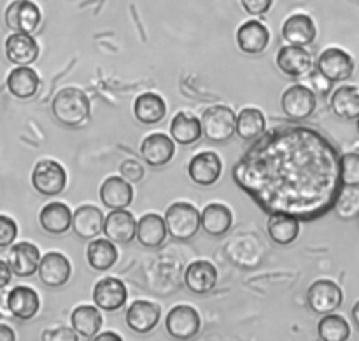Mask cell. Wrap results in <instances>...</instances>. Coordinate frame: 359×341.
Listing matches in <instances>:
<instances>
[{
  "label": "cell",
  "instance_id": "1",
  "mask_svg": "<svg viewBox=\"0 0 359 341\" xmlns=\"http://www.w3.org/2000/svg\"><path fill=\"white\" fill-rule=\"evenodd\" d=\"M51 111L56 121L69 128H77L88 121L91 102L79 88H63L51 102Z\"/></svg>",
  "mask_w": 359,
  "mask_h": 341
},
{
  "label": "cell",
  "instance_id": "2",
  "mask_svg": "<svg viewBox=\"0 0 359 341\" xmlns=\"http://www.w3.org/2000/svg\"><path fill=\"white\" fill-rule=\"evenodd\" d=\"M200 125H202V135L207 140L223 144L233 139L235 128H237V116L228 105H212L203 111Z\"/></svg>",
  "mask_w": 359,
  "mask_h": 341
},
{
  "label": "cell",
  "instance_id": "3",
  "mask_svg": "<svg viewBox=\"0 0 359 341\" xmlns=\"http://www.w3.org/2000/svg\"><path fill=\"white\" fill-rule=\"evenodd\" d=\"M167 231L175 240H191L200 230V212L188 202H175L165 212Z\"/></svg>",
  "mask_w": 359,
  "mask_h": 341
},
{
  "label": "cell",
  "instance_id": "4",
  "mask_svg": "<svg viewBox=\"0 0 359 341\" xmlns=\"http://www.w3.org/2000/svg\"><path fill=\"white\" fill-rule=\"evenodd\" d=\"M32 186L42 196H58L65 191L67 172L58 161L42 160L32 172Z\"/></svg>",
  "mask_w": 359,
  "mask_h": 341
},
{
  "label": "cell",
  "instance_id": "5",
  "mask_svg": "<svg viewBox=\"0 0 359 341\" xmlns=\"http://www.w3.org/2000/svg\"><path fill=\"white\" fill-rule=\"evenodd\" d=\"M280 107L291 121H305L316 112L318 97L305 84H293L283 93Z\"/></svg>",
  "mask_w": 359,
  "mask_h": 341
},
{
  "label": "cell",
  "instance_id": "6",
  "mask_svg": "<svg viewBox=\"0 0 359 341\" xmlns=\"http://www.w3.org/2000/svg\"><path fill=\"white\" fill-rule=\"evenodd\" d=\"M202 328V319L198 312L189 305H177L165 317V329L174 340L195 338Z\"/></svg>",
  "mask_w": 359,
  "mask_h": 341
},
{
  "label": "cell",
  "instance_id": "7",
  "mask_svg": "<svg viewBox=\"0 0 359 341\" xmlns=\"http://www.w3.org/2000/svg\"><path fill=\"white\" fill-rule=\"evenodd\" d=\"M344 303V293L333 280H316L307 291V305L314 314L326 315L339 310Z\"/></svg>",
  "mask_w": 359,
  "mask_h": 341
},
{
  "label": "cell",
  "instance_id": "8",
  "mask_svg": "<svg viewBox=\"0 0 359 341\" xmlns=\"http://www.w3.org/2000/svg\"><path fill=\"white\" fill-rule=\"evenodd\" d=\"M42 21L41 9L32 0H14L6 9V25L13 32L34 34Z\"/></svg>",
  "mask_w": 359,
  "mask_h": 341
},
{
  "label": "cell",
  "instance_id": "9",
  "mask_svg": "<svg viewBox=\"0 0 359 341\" xmlns=\"http://www.w3.org/2000/svg\"><path fill=\"white\" fill-rule=\"evenodd\" d=\"M316 69L332 83H342L354 74V60L340 48H328L319 55Z\"/></svg>",
  "mask_w": 359,
  "mask_h": 341
},
{
  "label": "cell",
  "instance_id": "10",
  "mask_svg": "<svg viewBox=\"0 0 359 341\" xmlns=\"http://www.w3.org/2000/svg\"><path fill=\"white\" fill-rule=\"evenodd\" d=\"M223 174V161L214 151H203L195 154L188 165V175L196 186L209 188L219 181Z\"/></svg>",
  "mask_w": 359,
  "mask_h": 341
},
{
  "label": "cell",
  "instance_id": "11",
  "mask_svg": "<svg viewBox=\"0 0 359 341\" xmlns=\"http://www.w3.org/2000/svg\"><path fill=\"white\" fill-rule=\"evenodd\" d=\"M128 300V291L123 280L116 277H105L95 284L93 301L95 307L104 312H118L121 310Z\"/></svg>",
  "mask_w": 359,
  "mask_h": 341
},
{
  "label": "cell",
  "instance_id": "12",
  "mask_svg": "<svg viewBox=\"0 0 359 341\" xmlns=\"http://www.w3.org/2000/svg\"><path fill=\"white\" fill-rule=\"evenodd\" d=\"M277 67L280 72L287 77H302L307 76L314 67L311 53L305 49V46L286 44L277 53Z\"/></svg>",
  "mask_w": 359,
  "mask_h": 341
},
{
  "label": "cell",
  "instance_id": "13",
  "mask_svg": "<svg viewBox=\"0 0 359 341\" xmlns=\"http://www.w3.org/2000/svg\"><path fill=\"white\" fill-rule=\"evenodd\" d=\"M105 237L114 244H130L135 240L137 221L132 212L126 209L111 210L104 217V228H102Z\"/></svg>",
  "mask_w": 359,
  "mask_h": 341
},
{
  "label": "cell",
  "instance_id": "14",
  "mask_svg": "<svg viewBox=\"0 0 359 341\" xmlns=\"http://www.w3.org/2000/svg\"><path fill=\"white\" fill-rule=\"evenodd\" d=\"M37 272L39 279L44 286L51 287V289H58V287H63L69 282L72 266H70L69 259L60 254V252H48L41 258Z\"/></svg>",
  "mask_w": 359,
  "mask_h": 341
},
{
  "label": "cell",
  "instance_id": "15",
  "mask_svg": "<svg viewBox=\"0 0 359 341\" xmlns=\"http://www.w3.org/2000/svg\"><path fill=\"white\" fill-rule=\"evenodd\" d=\"M41 251L30 242H20V244L11 245V251L7 254V265H9L13 275L27 279L37 273L39 263H41Z\"/></svg>",
  "mask_w": 359,
  "mask_h": 341
},
{
  "label": "cell",
  "instance_id": "16",
  "mask_svg": "<svg viewBox=\"0 0 359 341\" xmlns=\"http://www.w3.org/2000/svg\"><path fill=\"white\" fill-rule=\"evenodd\" d=\"M161 319V308L151 301H133L125 315V322L137 335H147L158 326Z\"/></svg>",
  "mask_w": 359,
  "mask_h": 341
},
{
  "label": "cell",
  "instance_id": "17",
  "mask_svg": "<svg viewBox=\"0 0 359 341\" xmlns=\"http://www.w3.org/2000/svg\"><path fill=\"white\" fill-rule=\"evenodd\" d=\"M175 154V142L165 133H151L140 144V156L149 167H165Z\"/></svg>",
  "mask_w": 359,
  "mask_h": 341
},
{
  "label": "cell",
  "instance_id": "18",
  "mask_svg": "<svg viewBox=\"0 0 359 341\" xmlns=\"http://www.w3.org/2000/svg\"><path fill=\"white\" fill-rule=\"evenodd\" d=\"M6 56L14 65H32L39 58V42L32 37V34L14 32L6 39Z\"/></svg>",
  "mask_w": 359,
  "mask_h": 341
},
{
  "label": "cell",
  "instance_id": "19",
  "mask_svg": "<svg viewBox=\"0 0 359 341\" xmlns=\"http://www.w3.org/2000/svg\"><path fill=\"white\" fill-rule=\"evenodd\" d=\"M7 308L11 312V317L18 321H32L39 314L41 298L32 287L18 286L7 293Z\"/></svg>",
  "mask_w": 359,
  "mask_h": 341
},
{
  "label": "cell",
  "instance_id": "20",
  "mask_svg": "<svg viewBox=\"0 0 359 341\" xmlns=\"http://www.w3.org/2000/svg\"><path fill=\"white\" fill-rule=\"evenodd\" d=\"M270 32L262 21L249 20L237 30V46L245 55H259L269 48Z\"/></svg>",
  "mask_w": 359,
  "mask_h": 341
},
{
  "label": "cell",
  "instance_id": "21",
  "mask_svg": "<svg viewBox=\"0 0 359 341\" xmlns=\"http://www.w3.org/2000/svg\"><path fill=\"white\" fill-rule=\"evenodd\" d=\"M6 86L18 100H30L37 95L41 79H39V74L28 65H16V69L11 70L7 76Z\"/></svg>",
  "mask_w": 359,
  "mask_h": 341
},
{
  "label": "cell",
  "instance_id": "22",
  "mask_svg": "<svg viewBox=\"0 0 359 341\" xmlns=\"http://www.w3.org/2000/svg\"><path fill=\"white\" fill-rule=\"evenodd\" d=\"M233 226V214L223 203H209L200 212V228L214 238L224 237Z\"/></svg>",
  "mask_w": 359,
  "mask_h": 341
},
{
  "label": "cell",
  "instance_id": "23",
  "mask_svg": "<svg viewBox=\"0 0 359 341\" xmlns=\"http://www.w3.org/2000/svg\"><path fill=\"white\" fill-rule=\"evenodd\" d=\"M72 231L81 240H93L102 233L104 214L93 205H81L72 214Z\"/></svg>",
  "mask_w": 359,
  "mask_h": 341
},
{
  "label": "cell",
  "instance_id": "24",
  "mask_svg": "<svg viewBox=\"0 0 359 341\" xmlns=\"http://www.w3.org/2000/svg\"><path fill=\"white\" fill-rule=\"evenodd\" d=\"M316 35H318V28L309 14H293L283 25V39L287 44L309 46L316 41Z\"/></svg>",
  "mask_w": 359,
  "mask_h": 341
},
{
  "label": "cell",
  "instance_id": "25",
  "mask_svg": "<svg viewBox=\"0 0 359 341\" xmlns=\"http://www.w3.org/2000/svg\"><path fill=\"white\" fill-rule=\"evenodd\" d=\"M168 237L165 217L158 214H146L137 221L135 238L142 247L158 249L165 244Z\"/></svg>",
  "mask_w": 359,
  "mask_h": 341
},
{
  "label": "cell",
  "instance_id": "26",
  "mask_svg": "<svg viewBox=\"0 0 359 341\" xmlns=\"http://www.w3.org/2000/svg\"><path fill=\"white\" fill-rule=\"evenodd\" d=\"M39 224L46 233L60 237V235H65L72 226V212L62 202L48 203L39 214Z\"/></svg>",
  "mask_w": 359,
  "mask_h": 341
},
{
  "label": "cell",
  "instance_id": "27",
  "mask_svg": "<svg viewBox=\"0 0 359 341\" xmlns=\"http://www.w3.org/2000/svg\"><path fill=\"white\" fill-rule=\"evenodd\" d=\"M100 200L107 209H128L133 202V188L126 179L107 177L100 186Z\"/></svg>",
  "mask_w": 359,
  "mask_h": 341
},
{
  "label": "cell",
  "instance_id": "28",
  "mask_svg": "<svg viewBox=\"0 0 359 341\" xmlns=\"http://www.w3.org/2000/svg\"><path fill=\"white\" fill-rule=\"evenodd\" d=\"M184 284L193 294H207L216 287L217 270L210 261H195L186 268Z\"/></svg>",
  "mask_w": 359,
  "mask_h": 341
},
{
  "label": "cell",
  "instance_id": "29",
  "mask_svg": "<svg viewBox=\"0 0 359 341\" xmlns=\"http://www.w3.org/2000/svg\"><path fill=\"white\" fill-rule=\"evenodd\" d=\"M266 231L273 244L291 245L300 235V221L291 214L273 212L266 221Z\"/></svg>",
  "mask_w": 359,
  "mask_h": 341
},
{
  "label": "cell",
  "instance_id": "30",
  "mask_svg": "<svg viewBox=\"0 0 359 341\" xmlns=\"http://www.w3.org/2000/svg\"><path fill=\"white\" fill-rule=\"evenodd\" d=\"M102 322L104 319H102L100 308L93 307V305H81V307L74 308V312L70 314L72 329L77 336L84 340H93L100 331Z\"/></svg>",
  "mask_w": 359,
  "mask_h": 341
},
{
  "label": "cell",
  "instance_id": "31",
  "mask_svg": "<svg viewBox=\"0 0 359 341\" xmlns=\"http://www.w3.org/2000/svg\"><path fill=\"white\" fill-rule=\"evenodd\" d=\"M133 116L142 125H158L167 116V104L156 93H142L133 102Z\"/></svg>",
  "mask_w": 359,
  "mask_h": 341
},
{
  "label": "cell",
  "instance_id": "32",
  "mask_svg": "<svg viewBox=\"0 0 359 341\" xmlns=\"http://www.w3.org/2000/svg\"><path fill=\"white\" fill-rule=\"evenodd\" d=\"M170 137L179 146H191V144L198 142L202 139L200 119L191 112H177L170 123Z\"/></svg>",
  "mask_w": 359,
  "mask_h": 341
},
{
  "label": "cell",
  "instance_id": "33",
  "mask_svg": "<svg viewBox=\"0 0 359 341\" xmlns=\"http://www.w3.org/2000/svg\"><path fill=\"white\" fill-rule=\"evenodd\" d=\"M119 252L109 238H93L86 249V261L95 272H107L118 263Z\"/></svg>",
  "mask_w": 359,
  "mask_h": 341
},
{
  "label": "cell",
  "instance_id": "34",
  "mask_svg": "<svg viewBox=\"0 0 359 341\" xmlns=\"http://www.w3.org/2000/svg\"><path fill=\"white\" fill-rule=\"evenodd\" d=\"M330 107L333 114L346 121H353L359 116V88L356 86H340L330 97Z\"/></svg>",
  "mask_w": 359,
  "mask_h": 341
},
{
  "label": "cell",
  "instance_id": "35",
  "mask_svg": "<svg viewBox=\"0 0 359 341\" xmlns=\"http://www.w3.org/2000/svg\"><path fill=\"white\" fill-rule=\"evenodd\" d=\"M266 130V118L259 109L245 107L237 114V128L235 133L242 140H256Z\"/></svg>",
  "mask_w": 359,
  "mask_h": 341
},
{
  "label": "cell",
  "instance_id": "36",
  "mask_svg": "<svg viewBox=\"0 0 359 341\" xmlns=\"http://www.w3.org/2000/svg\"><path fill=\"white\" fill-rule=\"evenodd\" d=\"M318 335L323 341H347L351 338V326L342 315L332 312L319 321Z\"/></svg>",
  "mask_w": 359,
  "mask_h": 341
},
{
  "label": "cell",
  "instance_id": "37",
  "mask_svg": "<svg viewBox=\"0 0 359 341\" xmlns=\"http://www.w3.org/2000/svg\"><path fill=\"white\" fill-rule=\"evenodd\" d=\"M333 212L342 221H353L359 216V189L344 186L333 203Z\"/></svg>",
  "mask_w": 359,
  "mask_h": 341
},
{
  "label": "cell",
  "instance_id": "38",
  "mask_svg": "<svg viewBox=\"0 0 359 341\" xmlns=\"http://www.w3.org/2000/svg\"><path fill=\"white\" fill-rule=\"evenodd\" d=\"M340 181L342 186L359 188V153H346L340 156Z\"/></svg>",
  "mask_w": 359,
  "mask_h": 341
},
{
  "label": "cell",
  "instance_id": "39",
  "mask_svg": "<svg viewBox=\"0 0 359 341\" xmlns=\"http://www.w3.org/2000/svg\"><path fill=\"white\" fill-rule=\"evenodd\" d=\"M18 237V224L11 217L0 216V249H7Z\"/></svg>",
  "mask_w": 359,
  "mask_h": 341
},
{
  "label": "cell",
  "instance_id": "40",
  "mask_svg": "<svg viewBox=\"0 0 359 341\" xmlns=\"http://www.w3.org/2000/svg\"><path fill=\"white\" fill-rule=\"evenodd\" d=\"M119 174L123 179L130 182V184H139L144 179V167L135 160H125L119 165Z\"/></svg>",
  "mask_w": 359,
  "mask_h": 341
},
{
  "label": "cell",
  "instance_id": "41",
  "mask_svg": "<svg viewBox=\"0 0 359 341\" xmlns=\"http://www.w3.org/2000/svg\"><path fill=\"white\" fill-rule=\"evenodd\" d=\"M307 76H309V83H311V86L309 88L314 91L316 97H318V95L319 97H325V95L330 93V90H332V81L326 79L318 69H312Z\"/></svg>",
  "mask_w": 359,
  "mask_h": 341
},
{
  "label": "cell",
  "instance_id": "42",
  "mask_svg": "<svg viewBox=\"0 0 359 341\" xmlns=\"http://www.w3.org/2000/svg\"><path fill=\"white\" fill-rule=\"evenodd\" d=\"M242 7L251 16H265L272 7L273 0H241Z\"/></svg>",
  "mask_w": 359,
  "mask_h": 341
},
{
  "label": "cell",
  "instance_id": "43",
  "mask_svg": "<svg viewBox=\"0 0 359 341\" xmlns=\"http://www.w3.org/2000/svg\"><path fill=\"white\" fill-rule=\"evenodd\" d=\"M42 340L44 341H77L79 340V336L76 335V331H74V329L56 328V329H53V331H44Z\"/></svg>",
  "mask_w": 359,
  "mask_h": 341
},
{
  "label": "cell",
  "instance_id": "44",
  "mask_svg": "<svg viewBox=\"0 0 359 341\" xmlns=\"http://www.w3.org/2000/svg\"><path fill=\"white\" fill-rule=\"evenodd\" d=\"M11 280H13V272H11L9 265L0 259V289H6L11 284Z\"/></svg>",
  "mask_w": 359,
  "mask_h": 341
},
{
  "label": "cell",
  "instance_id": "45",
  "mask_svg": "<svg viewBox=\"0 0 359 341\" xmlns=\"http://www.w3.org/2000/svg\"><path fill=\"white\" fill-rule=\"evenodd\" d=\"M16 335H14L13 329L6 324H0V341H14Z\"/></svg>",
  "mask_w": 359,
  "mask_h": 341
},
{
  "label": "cell",
  "instance_id": "46",
  "mask_svg": "<svg viewBox=\"0 0 359 341\" xmlns=\"http://www.w3.org/2000/svg\"><path fill=\"white\" fill-rule=\"evenodd\" d=\"M7 293L9 291L0 289V315H4V317H11V312L7 308Z\"/></svg>",
  "mask_w": 359,
  "mask_h": 341
},
{
  "label": "cell",
  "instance_id": "47",
  "mask_svg": "<svg viewBox=\"0 0 359 341\" xmlns=\"http://www.w3.org/2000/svg\"><path fill=\"white\" fill-rule=\"evenodd\" d=\"M95 341H121V336H118L116 333L107 331L104 335H97L95 336Z\"/></svg>",
  "mask_w": 359,
  "mask_h": 341
},
{
  "label": "cell",
  "instance_id": "48",
  "mask_svg": "<svg viewBox=\"0 0 359 341\" xmlns=\"http://www.w3.org/2000/svg\"><path fill=\"white\" fill-rule=\"evenodd\" d=\"M353 321H354V324L359 328V301L354 305V308H353Z\"/></svg>",
  "mask_w": 359,
  "mask_h": 341
},
{
  "label": "cell",
  "instance_id": "49",
  "mask_svg": "<svg viewBox=\"0 0 359 341\" xmlns=\"http://www.w3.org/2000/svg\"><path fill=\"white\" fill-rule=\"evenodd\" d=\"M356 130H358V135H359V116H358V123H356Z\"/></svg>",
  "mask_w": 359,
  "mask_h": 341
}]
</instances>
